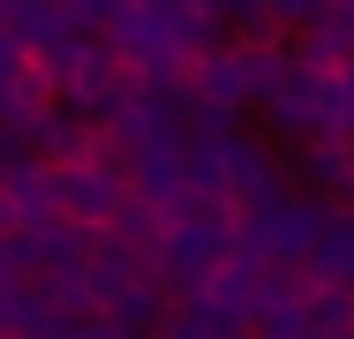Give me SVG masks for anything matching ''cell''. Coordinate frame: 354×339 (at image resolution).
Masks as SVG:
<instances>
[{"label": "cell", "mask_w": 354, "mask_h": 339, "mask_svg": "<svg viewBox=\"0 0 354 339\" xmlns=\"http://www.w3.org/2000/svg\"><path fill=\"white\" fill-rule=\"evenodd\" d=\"M309 286L354 294V211H332V226H324V241H317V257H309Z\"/></svg>", "instance_id": "3957f363"}, {"label": "cell", "mask_w": 354, "mask_h": 339, "mask_svg": "<svg viewBox=\"0 0 354 339\" xmlns=\"http://www.w3.org/2000/svg\"><path fill=\"white\" fill-rule=\"evenodd\" d=\"M0 219H8V234H38L53 219H68V174L46 166V158H8V174H0Z\"/></svg>", "instance_id": "6da1fadb"}, {"label": "cell", "mask_w": 354, "mask_h": 339, "mask_svg": "<svg viewBox=\"0 0 354 339\" xmlns=\"http://www.w3.org/2000/svg\"><path fill=\"white\" fill-rule=\"evenodd\" d=\"M151 339H241V332H234L218 309H204V302H181V309L158 317V332H151Z\"/></svg>", "instance_id": "5b68a950"}, {"label": "cell", "mask_w": 354, "mask_h": 339, "mask_svg": "<svg viewBox=\"0 0 354 339\" xmlns=\"http://www.w3.org/2000/svg\"><path fill=\"white\" fill-rule=\"evenodd\" d=\"M98 143H106V136L91 129L75 106H53V113L30 129V158H46V166L68 174V166H91V158H98Z\"/></svg>", "instance_id": "7a4b0ae2"}, {"label": "cell", "mask_w": 354, "mask_h": 339, "mask_svg": "<svg viewBox=\"0 0 354 339\" xmlns=\"http://www.w3.org/2000/svg\"><path fill=\"white\" fill-rule=\"evenodd\" d=\"M204 8H212L218 23H234V30H241V23H257V15H272L264 0H204Z\"/></svg>", "instance_id": "52a82bcc"}, {"label": "cell", "mask_w": 354, "mask_h": 339, "mask_svg": "<svg viewBox=\"0 0 354 339\" xmlns=\"http://www.w3.org/2000/svg\"><path fill=\"white\" fill-rule=\"evenodd\" d=\"M264 8H272V15H279L286 30H301V38H309V30H317V23H324V15H332V0H264Z\"/></svg>", "instance_id": "8992f818"}, {"label": "cell", "mask_w": 354, "mask_h": 339, "mask_svg": "<svg viewBox=\"0 0 354 339\" xmlns=\"http://www.w3.org/2000/svg\"><path fill=\"white\" fill-rule=\"evenodd\" d=\"M301 174H309L317 189H332V196H354V143H347V136L301 143Z\"/></svg>", "instance_id": "277c9868"}]
</instances>
